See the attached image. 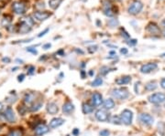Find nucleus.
<instances>
[{
    "mask_svg": "<svg viewBox=\"0 0 165 136\" xmlns=\"http://www.w3.org/2000/svg\"><path fill=\"white\" fill-rule=\"evenodd\" d=\"M111 95L116 99L125 100L129 96V92L127 88H116V89L112 90Z\"/></svg>",
    "mask_w": 165,
    "mask_h": 136,
    "instance_id": "nucleus-1",
    "label": "nucleus"
},
{
    "mask_svg": "<svg viewBox=\"0 0 165 136\" xmlns=\"http://www.w3.org/2000/svg\"><path fill=\"white\" fill-rule=\"evenodd\" d=\"M143 8V4L138 1V0H135L134 2L130 4V6L128 8V12L130 15H138V13H140Z\"/></svg>",
    "mask_w": 165,
    "mask_h": 136,
    "instance_id": "nucleus-2",
    "label": "nucleus"
},
{
    "mask_svg": "<svg viewBox=\"0 0 165 136\" xmlns=\"http://www.w3.org/2000/svg\"><path fill=\"white\" fill-rule=\"evenodd\" d=\"M149 102L152 104H160L165 102V93L162 92H156L149 96Z\"/></svg>",
    "mask_w": 165,
    "mask_h": 136,
    "instance_id": "nucleus-3",
    "label": "nucleus"
},
{
    "mask_svg": "<svg viewBox=\"0 0 165 136\" xmlns=\"http://www.w3.org/2000/svg\"><path fill=\"white\" fill-rule=\"evenodd\" d=\"M121 120H122V122L125 125H130L132 123V120H133V112L130 111V110H123L122 112L120 114Z\"/></svg>",
    "mask_w": 165,
    "mask_h": 136,
    "instance_id": "nucleus-4",
    "label": "nucleus"
},
{
    "mask_svg": "<svg viewBox=\"0 0 165 136\" xmlns=\"http://www.w3.org/2000/svg\"><path fill=\"white\" fill-rule=\"evenodd\" d=\"M12 9L16 13V14L23 15V14H25L26 9H27V7H26V5L24 3L17 1V2H14L12 4Z\"/></svg>",
    "mask_w": 165,
    "mask_h": 136,
    "instance_id": "nucleus-5",
    "label": "nucleus"
},
{
    "mask_svg": "<svg viewBox=\"0 0 165 136\" xmlns=\"http://www.w3.org/2000/svg\"><path fill=\"white\" fill-rule=\"evenodd\" d=\"M2 115L5 118V120L8 122H10V123H13V122L16 121V115L11 107H7V109L5 110V112H3Z\"/></svg>",
    "mask_w": 165,
    "mask_h": 136,
    "instance_id": "nucleus-6",
    "label": "nucleus"
},
{
    "mask_svg": "<svg viewBox=\"0 0 165 136\" xmlns=\"http://www.w3.org/2000/svg\"><path fill=\"white\" fill-rule=\"evenodd\" d=\"M157 68H158L157 63L149 62V63H146V64L141 66V67H140V72L143 73V74H148V73H150L151 71H153L154 69H156Z\"/></svg>",
    "mask_w": 165,
    "mask_h": 136,
    "instance_id": "nucleus-7",
    "label": "nucleus"
},
{
    "mask_svg": "<svg viewBox=\"0 0 165 136\" xmlns=\"http://www.w3.org/2000/svg\"><path fill=\"white\" fill-rule=\"evenodd\" d=\"M138 120H140L143 124L150 126L153 123L154 118L150 114H149V113H141V114H140V116H138Z\"/></svg>",
    "mask_w": 165,
    "mask_h": 136,
    "instance_id": "nucleus-8",
    "label": "nucleus"
},
{
    "mask_svg": "<svg viewBox=\"0 0 165 136\" xmlns=\"http://www.w3.org/2000/svg\"><path fill=\"white\" fill-rule=\"evenodd\" d=\"M95 118H96V120L99 121H102V122L107 121L108 120H109V114H108L106 110L100 109L95 112Z\"/></svg>",
    "mask_w": 165,
    "mask_h": 136,
    "instance_id": "nucleus-9",
    "label": "nucleus"
},
{
    "mask_svg": "<svg viewBox=\"0 0 165 136\" xmlns=\"http://www.w3.org/2000/svg\"><path fill=\"white\" fill-rule=\"evenodd\" d=\"M51 16V13L47 12V11H36V12H34V14H33L34 18L39 21H44L49 18Z\"/></svg>",
    "mask_w": 165,
    "mask_h": 136,
    "instance_id": "nucleus-10",
    "label": "nucleus"
},
{
    "mask_svg": "<svg viewBox=\"0 0 165 136\" xmlns=\"http://www.w3.org/2000/svg\"><path fill=\"white\" fill-rule=\"evenodd\" d=\"M36 94L33 92H29L27 94H25L24 99H23V102L27 105H32L34 102H36Z\"/></svg>",
    "mask_w": 165,
    "mask_h": 136,
    "instance_id": "nucleus-11",
    "label": "nucleus"
},
{
    "mask_svg": "<svg viewBox=\"0 0 165 136\" xmlns=\"http://www.w3.org/2000/svg\"><path fill=\"white\" fill-rule=\"evenodd\" d=\"M103 96L99 92H94L92 95V104L94 107H98L101 104H103Z\"/></svg>",
    "mask_w": 165,
    "mask_h": 136,
    "instance_id": "nucleus-12",
    "label": "nucleus"
},
{
    "mask_svg": "<svg viewBox=\"0 0 165 136\" xmlns=\"http://www.w3.org/2000/svg\"><path fill=\"white\" fill-rule=\"evenodd\" d=\"M103 10H104V14L106 17H113L115 15V12L112 8V5L110 4V2H108V1L104 2Z\"/></svg>",
    "mask_w": 165,
    "mask_h": 136,
    "instance_id": "nucleus-13",
    "label": "nucleus"
},
{
    "mask_svg": "<svg viewBox=\"0 0 165 136\" xmlns=\"http://www.w3.org/2000/svg\"><path fill=\"white\" fill-rule=\"evenodd\" d=\"M50 127L49 126H47L46 124L44 123H40L39 125H37L35 127V133L38 135V136H41V135H43V134H45L47 133L48 131H49V129Z\"/></svg>",
    "mask_w": 165,
    "mask_h": 136,
    "instance_id": "nucleus-14",
    "label": "nucleus"
},
{
    "mask_svg": "<svg viewBox=\"0 0 165 136\" xmlns=\"http://www.w3.org/2000/svg\"><path fill=\"white\" fill-rule=\"evenodd\" d=\"M147 31H149L150 34H154V35H158L160 33V28H159V26L154 23V22H150V23L148 24L147 26Z\"/></svg>",
    "mask_w": 165,
    "mask_h": 136,
    "instance_id": "nucleus-15",
    "label": "nucleus"
},
{
    "mask_svg": "<svg viewBox=\"0 0 165 136\" xmlns=\"http://www.w3.org/2000/svg\"><path fill=\"white\" fill-rule=\"evenodd\" d=\"M31 30V26L28 24L25 20H22L20 22V26L19 28V32L20 34H26Z\"/></svg>",
    "mask_w": 165,
    "mask_h": 136,
    "instance_id": "nucleus-16",
    "label": "nucleus"
},
{
    "mask_svg": "<svg viewBox=\"0 0 165 136\" xmlns=\"http://www.w3.org/2000/svg\"><path fill=\"white\" fill-rule=\"evenodd\" d=\"M64 120L63 118H53V120L50 121V124L49 127L51 129H55L57 127H60L61 125H63L64 123Z\"/></svg>",
    "mask_w": 165,
    "mask_h": 136,
    "instance_id": "nucleus-17",
    "label": "nucleus"
},
{
    "mask_svg": "<svg viewBox=\"0 0 165 136\" xmlns=\"http://www.w3.org/2000/svg\"><path fill=\"white\" fill-rule=\"evenodd\" d=\"M47 112L50 113L51 115H54L56 114L58 112H59V108H58V105L56 104L55 102H49L47 104V107H46Z\"/></svg>",
    "mask_w": 165,
    "mask_h": 136,
    "instance_id": "nucleus-18",
    "label": "nucleus"
},
{
    "mask_svg": "<svg viewBox=\"0 0 165 136\" xmlns=\"http://www.w3.org/2000/svg\"><path fill=\"white\" fill-rule=\"evenodd\" d=\"M94 109V105L90 104L88 102H84V103H82V112L84 113V114H88V113L93 112Z\"/></svg>",
    "mask_w": 165,
    "mask_h": 136,
    "instance_id": "nucleus-19",
    "label": "nucleus"
},
{
    "mask_svg": "<svg viewBox=\"0 0 165 136\" xmlns=\"http://www.w3.org/2000/svg\"><path fill=\"white\" fill-rule=\"evenodd\" d=\"M42 104H43V100H37L35 102H34L31 106L29 108V112H37L39 111L41 107H42Z\"/></svg>",
    "mask_w": 165,
    "mask_h": 136,
    "instance_id": "nucleus-20",
    "label": "nucleus"
},
{
    "mask_svg": "<svg viewBox=\"0 0 165 136\" xmlns=\"http://www.w3.org/2000/svg\"><path fill=\"white\" fill-rule=\"evenodd\" d=\"M23 135H24L23 128H15L11 129L7 136H23Z\"/></svg>",
    "mask_w": 165,
    "mask_h": 136,
    "instance_id": "nucleus-21",
    "label": "nucleus"
},
{
    "mask_svg": "<svg viewBox=\"0 0 165 136\" xmlns=\"http://www.w3.org/2000/svg\"><path fill=\"white\" fill-rule=\"evenodd\" d=\"M75 110V105L71 102H66L63 106V112L64 113H71Z\"/></svg>",
    "mask_w": 165,
    "mask_h": 136,
    "instance_id": "nucleus-22",
    "label": "nucleus"
},
{
    "mask_svg": "<svg viewBox=\"0 0 165 136\" xmlns=\"http://www.w3.org/2000/svg\"><path fill=\"white\" fill-rule=\"evenodd\" d=\"M130 81H131V77H130V76H124V77L118 78V80L116 81V83L118 85H126V84H128Z\"/></svg>",
    "mask_w": 165,
    "mask_h": 136,
    "instance_id": "nucleus-23",
    "label": "nucleus"
},
{
    "mask_svg": "<svg viewBox=\"0 0 165 136\" xmlns=\"http://www.w3.org/2000/svg\"><path fill=\"white\" fill-rule=\"evenodd\" d=\"M103 106L106 110H112L115 107V102L112 99H106V100H104Z\"/></svg>",
    "mask_w": 165,
    "mask_h": 136,
    "instance_id": "nucleus-24",
    "label": "nucleus"
},
{
    "mask_svg": "<svg viewBox=\"0 0 165 136\" xmlns=\"http://www.w3.org/2000/svg\"><path fill=\"white\" fill-rule=\"evenodd\" d=\"M63 0H49V6L51 9H57Z\"/></svg>",
    "mask_w": 165,
    "mask_h": 136,
    "instance_id": "nucleus-25",
    "label": "nucleus"
},
{
    "mask_svg": "<svg viewBox=\"0 0 165 136\" xmlns=\"http://www.w3.org/2000/svg\"><path fill=\"white\" fill-rule=\"evenodd\" d=\"M157 87H158V85L155 81H150V82L147 83V84L145 85V89H146V90L152 91V90L157 89Z\"/></svg>",
    "mask_w": 165,
    "mask_h": 136,
    "instance_id": "nucleus-26",
    "label": "nucleus"
},
{
    "mask_svg": "<svg viewBox=\"0 0 165 136\" xmlns=\"http://www.w3.org/2000/svg\"><path fill=\"white\" fill-rule=\"evenodd\" d=\"M18 111L19 112V114L21 115H24L26 112H27L29 111V109H28V106L26 105L24 102L22 104H19V107H18Z\"/></svg>",
    "mask_w": 165,
    "mask_h": 136,
    "instance_id": "nucleus-27",
    "label": "nucleus"
},
{
    "mask_svg": "<svg viewBox=\"0 0 165 136\" xmlns=\"http://www.w3.org/2000/svg\"><path fill=\"white\" fill-rule=\"evenodd\" d=\"M11 20H12L11 16H8V15L5 16L2 19V25L4 26V27H8V26H9L10 23H11Z\"/></svg>",
    "mask_w": 165,
    "mask_h": 136,
    "instance_id": "nucleus-28",
    "label": "nucleus"
},
{
    "mask_svg": "<svg viewBox=\"0 0 165 136\" xmlns=\"http://www.w3.org/2000/svg\"><path fill=\"white\" fill-rule=\"evenodd\" d=\"M111 122L114 124H116V125H120L122 124V120H121V117L120 116H118V115H114L112 118H111Z\"/></svg>",
    "mask_w": 165,
    "mask_h": 136,
    "instance_id": "nucleus-29",
    "label": "nucleus"
},
{
    "mask_svg": "<svg viewBox=\"0 0 165 136\" xmlns=\"http://www.w3.org/2000/svg\"><path fill=\"white\" fill-rule=\"evenodd\" d=\"M102 84H103V79L101 77L95 78L94 81L91 83V85H92L93 87H98V86H101Z\"/></svg>",
    "mask_w": 165,
    "mask_h": 136,
    "instance_id": "nucleus-30",
    "label": "nucleus"
},
{
    "mask_svg": "<svg viewBox=\"0 0 165 136\" xmlns=\"http://www.w3.org/2000/svg\"><path fill=\"white\" fill-rule=\"evenodd\" d=\"M109 71H109V68L106 67V66H103V67L100 69V74H101V75H103V76L106 75V74L109 72Z\"/></svg>",
    "mask_w": 165,
    "mask_h": 136,
    "instance_id": "nucleus-31",
    "label": "nucleus"
},
{
    "mask_svg": "<svg viewBox=\"0 0 165 136\" xmlns=\"http://www.w3.org/2000/svg\"><path fill=\"white\" fill-rule=\"evenodd\" d=\"M107 23H108V25L110 26V27L114 28V27H116V26L118 25V21L116 20V19H115V18H113V19H109V20H108Z\"/></svg>",
    "mask_w": 165,
    "mask_h": 136,
    "instance_id": "nucleus-32",
    "label": "nucleus"
},
{
    "mask_svg": "<svg viewBox=\"0 0 165 136\" xmlns=\"http://www.w3.org/2000/svg\"><path fill=\"white\" fill-rule=\"evenodd\" d=\"M26 50H27L28 52H30V53L33 54V55H37V54H38V51H37V50L35 49V48H33V47L26 48Z\"/></svg>",
    "mask_w": 165,
    "mask_h": 136,
    "instance_id": "nucleus-33",
    "label": "nucleus"
},
{
    "mask_svg": "<svg viewBox=\"0 0 165 136\" xmlns=\"http://www.w3.org/2000/svg\"><path fill=\"white\" fill-rule=\"evenodd\" d=\"M97 49H98V46H96V45H93V46H90V47H88V49H87V50H88V52L89 53H94V52H95L97 50Z\"/></svg>",
    "mask_w": 165,
    "mask_h": 136,
    "instance_id": "nucleus-34",
    "label": "nucleus"
},
{
    "mask_svg": "<svg viewBox=\"0 0 165 136\" xmlns=\"http://www.w3.org/2000/svg\"><path fill=\"white\" fill-rule=\"evenodd\" d=\"M127 43L128 44L130 47H133V46H135L136 44L138 43V40H137V39H135V38H130V39H128V40L127 41Z\"/></svg>",
    "mask_w": 165,
    "mask_h": 136,
    "instance_id": "nucleus-35",
    "label": "nucleus"
},
{
    "mask_svg": "<svg viewBox=\"0 0 165 136\" xmlns=\"http://www.w3.org/2000/svg\"><path fill=\"white\" fill-rule=\"evenodd\" d=\"M35 72V67L34 66H29V69H28V74L29 75H32Z\"/></svg>",
    "mask_w": 165,
    "mask_h": 136,
    "instance_id": "nucleus-36",
    "label": "nucleus"
},
{
    "mask_svg": "<svg viewBox=\"0 0 165 136\" xmlns=\"http://www.w3.org/2000/svg\"><path fill=\"white\" fill-rule=\"evenodd\" d=\"M99 134H100V136H109L110 131L108 130H102L100 133H99Z\"/></svg>",
    "mask_w": 165,
    "mask_h": 136,
    "instance_id": "nucleus-37",
    "label": "nucleus"
},
{
    "mask_svg": "<svg viewBox=\"0 0 165 136\" xmlns=\"http://www.w3.org/2000/svg\"><path fill=\"white\" fill-rule=\"evenodd\" d=\"M121 31H122V34H121V35H122V37H123V38H127V39L130 38V35H129L127 31H126V30H125L124 28H123V29L121 28Z\"/></svg>",
    "mask_w": 165,
    "mask_h": 136,
    "instance_id": "nucleus-38",
    "label": "nucleus"
},
{
    "mask_svg": "<svg viewBox=\"0 0 165 136\" xmlns=\"http://www.w3.org/2000/svg\"><path fill=\"white\" fill-rule=\"evenodd\" d=\"M49 30H50V28H45L44 30H43V31H41L40 34L38 35V38H41V37H43V36H44V35H46V33L49 32Z\"/></svg>",
    "mask_w": 165,
    "mask_h": 136,
    "instance_id": "nucleus-39",
    "label": "nucleus"
},
{
    "mask_svg": "<svg viewBox=\"0 0 165 136\" xmlns=\"http://www.w3.org/2000/svg\"><path fill=\"white\" fill-rule=\"evenodd\" d=\"M16 100H17V96H16V95L14 96V97H11L10 99H9V98H8V97H7V98L6 99V100H7V102H9V103H12V102H16Z\"/></svg>",
    "mask_w": 165,
    "mask_h": 136,
    "instance_id": "nucleus-40",
    "label": "nucleus"
},
{
    "mask_svg": "<svg viewBox=\"0 0 165 136\" xmlns=\"http://www.w3.org/2000/svg\"><path fill=\"white\" fill-rule=\"evenodd\" d=\"M24 79H25V74L21 73V74H19V75L18 76V81L19 82H22L24 81Z\"/></svg>",
    "mask_w": 165,
    "mask_h": 136,
    "instance_id": "nucleus-41",
    "label": "nucleus"
},
{
    "mask_svg": "<svg viewBox=\"0 0 165 136\" xmlns=\"http://www.w3.org/2000/svg\"><path fill=\"white\" fill-rule=\"evenodd\" d=\"M120 53L123 54V55H127L128 53V50L127 48H122V49L120 50Z\"/></svg>",
    "mask_w": 165,
    "mask_h": 136,
    "instance_id": "nucleus-42",
    "label": "nucleus"
},
{
    "mask_svg": "<svg viewBox=\"0 0 165 136\" xmlns=\"http://www.w3.org/2000/svg\"><path fill=\"white\" fill-rule=\"evenodd\" d=\"M51 47V43H46V44H44V45L42 46V49H43V50H49Z\"/></svg>",
    "mask_w": 165,
    "mask_h": 136,
    "instance_id": "nucleus-43",
    "label": "nucleus"
},
{
    "mask_svg": "<svg viewBox=\"0 0 165 136\" xmlns=\"http://www.w3.org/2000/svg\"><path fill=\"white\" fill-rule=\"evenodd\" d=\"M79 129H77V128H75V129H73V135H75V136H77L78 134H79Z\"/></svg>",
    "mask_w": 165,
    "mask_h": 136,
    "instance_id": "nucleus-44",
    "label": "nucleus"
},
{
    "mask_svg": "<svg viewBox=\"0 0 165 136\" xmlns=\"http://www.w3.org/2000/svg\"><path fill=\"white\" fill-rule=\"evenodd\" d=\"M160 86H162V89L165 90V78L162 79V81H160Z\"/></svg>",
    "mask_w": 165,
    "mask_h": 136,
    "instance_id": "nucleus-45",
    "label": "nucleus"
},
{
    "mask_svg": "<svg viewBox=\"0 0 165 136\" xmlns=\"http://www.w3.org/2000/svg\"><path fill=\"white\" fill-rule=\"evenodd\" d=\"M2 61H3V62H5V63H9L10 62V59L7 58V57H6V58L2 59Z\"/></svg>",
    "mask_w": 165,
    "mask_h": 136,
    "instance_id": "nucleus-46",
    "label": "nucleus"
},
{
    "mask_svg": "<svg viewBox=\"0 0 165 136\" xmlns=\"http://www.w3.org/2000/svg\"><path fill=\"white\" fill-rule=\"evenodd\" d=\"M58 55H61V56H64V50H60L58 52H57Z\"/></svg>",
    "mask_w": 165,
    "mask_h": 136,
    "instance_id": "nucleus-47",
    "label": "nucleus"
},
{
    "mask_svg": "<svg viewBox=\"0 0 165 136\" xmlns=\"http://www.w3.org/2000/svg\"><path fill=\"white\" fill-rule=\"evenodd\" d=\"M81 76H82V79L85 78V71H81Z\"/></svg>",
    "mask_w": 165,
    "mask_h": 136,
    "instance_id": "nucleus-48",
    "label": "nucleus"
},
{
    "mask_svg": "<svg viewBox=\"0 0 165 136\" xmlns=\"http://www.w3.org/2000/svg\"><path fill=\"white\" fill-rule=\"evenodd\" d=\"M16 62H19V63H20V64H22V63H23V60H22V59H16Z\"/></svg>",
    "mask_w": 165,
    "mask_h": 136,
    "instance_id": "nucleus-49",
    "label": "nucleus"
},
{
    "mask_svg": "<svg viewBox=\"0 0 165 136\" xmlns=\"http://www.w3.org/2000/svg\"><path fill=\"white\" fill-rule=\"evenodd\" d=\"M75 51L77 52V53H80V54H84V51H82V50H75Z\"/></svg>",
    "mask_w": 165,
    "mask_h": 136,
    "instance_id": "nucleus-50",
    "label": "nucleus"
},
{
    "mask_svg": "<svg viewBox=\"0 0 165 136\" xmlns=\"http://www.w3.org/2000/svg\"><path fill=\"white\" fill-rule=\"evenodd\" d=\"M162 27H163V28H165V18H164V19H163V20L162 21Z\"/></svg>",
    "mask_w": 165,
    "mask_h": 136,
    "instance_id": "nucleus-51",
    "label": "nucleus"
},
{
    "mask_svg": "<svg viewBox=\"0 0 165 136\" xmlns=\"http://www.w3.org/2000/svg\"><path fill=\"white\" fill-rule=\"evenodd\" d=\"M96 25L98 26V27H100V26L102 25V23H100V21H99V20H97V21H96Z\"/></svg>",
    "mask_w": 165,
    "mask_h": 136,
    "instance_id": "nucleus-52",
    "label": "nucleus"
},
{
    "mask_svg": "<svg viewBox=\"0 0 165 136\" xmlns=\"http://www.w3.org/2000/svg\"><path fill=\"white\" fill-rule=\"evenodd\" d=\"M109 54H111V55L114 56V55H116V51H110V52H109Z\"/></svg>",
    "mask_w": 165,
    "mask_h": 136,
    "instance_id": "nucleus-53",
    "label": "nucleus"
},
{
    "mask_svg": "<svg viewBox=\"0 0 165 136\" xmlns=\"http://www.w3.org/2000/svg\"><path fill=\"white\" fill-rule=\"evenodd\" d=\"M89 75H90V76H93V75H94V71H89Z\"/></svg>",
    "mask_w": 165,
    "mask_h": 136,
    "instance_id": "nucleus-54",
    "label": "nucleus"
},
{
    "mask_svg": "<svg viewBox=\"0 0 165 136\" xmlns=\"http://www.w3.org/2000/svg\"><path fill=\"white\" fill-rule=\"evenodd\" d=\"M2 110H3V104H2L1 102H0V112H1Z\"/></svg>",
    "mask_w": 165,
    "mask_h": 136,
    "instance_id": "nucleus-55",
    "label": "nucleus"
},
{
    "mask_svg": "<svg viewBox=\"0 0 165 136\" xmlns=\"http://www.w3.org/2000/svg\"><path fill=\"white\" fill-rule=\"evenodd\" d=\"M16 69H18V67H16V68H13V69H12V71H16Z\"/></svg>",
    "mask_w": 165,
    "mask_h": 136,
    "instance_id": "nucleus-56",
    "label": "nucleus"
},
{
    "mask_svg": "<svg viewBox=\"0 0 165 136\" xmlns=\"http://www.w3.org/2000/svg\"><path fill=\"white\" fill-rule=\"evenodd\" d=\"M160 57H165V53H164V54H162V55H160Z\"/></svg>",
    "mask_w": 165,
    "mask_h": 136,
    "instance_id": "nucleus-57",
    "label": "nucleus"
},
{
    "mask_svg": "<svg viewBox=\"0 0 165 136\" xmlns=\"http://www.w3.org/2000/svg\"><path fill=\"white\" fill-rule=\"evenodd\" d=\"M2 38V34L1 33H0V38Z\"/></svg>",
    "mask_w": 165,
    "mask_h": 136,
    "instance_id": "nucleus-58",
    "label": "nucleus"
},
{
    "mask_svg": "<svg viewBox=\"0 0 165 136\" xmlns=\"http://www.w3.org/2000/svg\"><path fill=\"white\" fill-rule=\"evenodd\" d=\"M163 37H164V38H165V31H164V32H163Z\"/></svg>",
    "mask_w": 165,
    "mask_h": 136,
    "instance_id": "nucleus-59",
    "label": "nucleus"
},
{
    "mask_svg": "<svg viewBox=\"0 0 165 136\" xmlns=\"http://www.w3.org/2000/svg\"><path fill=\"white\" fill-rule=\"evenodd\" d=\"M0 131H1V126H0Z\"/></svg>",
    "mask_w": 165,
    "mask_h": 136,
    "instance_id": "nucleus-60",
    "label": "nucleus"
},
{
    "mask_svg": "<svg viewBox=\"0 0 165 136\" xmlns=\"http://www.w3.org/2000/svg\"><path fill=\"white\" fill-rule=\"evenodd\" d=\"M0 12H1V11H0Z\"/></svg>",
    "mask_w": 165,
    "mask_h": 136,
    "instance_id": "nucleus-61",
    "label": "nucleus"
},
{
    "mask_svg": "<svg viewBox=\"0 0 165 136\" xmlns=\"http://www.w3.org/2000/svg\"><path fill=\"white\" fill-rule=\"evenodd\" d=\"M164 107H165V106H164Z\"/></svg>",
    "mask_w": 165,
    "mask_h": 136,
    "instance_id": "nucleus-62",
    "label": "nucleus"
}]
</instances>
